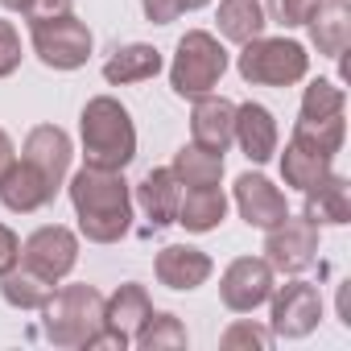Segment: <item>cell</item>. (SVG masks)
<instances>
[{"label":"cell","instance_id":"obj_1","mask_svg":"<svg viewBox=\"0 0 351 351\" xmlns=\"http://www.w3.org/2000/svg\"><path fill=\"white\" fill-rule=\"evenodd\" d=\"M71 203L79 215V232L91 244H116L132 228V191L124 182V169L83 165L71 178Z\"/></svg>","mask_w":351,"mask_h":351},{"label":"cell","instance_id":"obj_2","mask_svg":"<svg viewBox=\"0 0 351 351\" xmlns=\"http://www.w3.org/2000/svg\"><path fill=\"white\" fill-rule=\"evenodd\" d=\"M79 136H83V157L87 165L99 169H124L136 157V128L132 116L120 99L112 95H95L87 99L83 116H79Z\"/></svg>","mask_w":351,"mask_h":351},{"label":"cell","instance_id":"obj_3","mask_svg":"<svg viewBox=\"0 0 351 351\" xmlns=\"http://www.w3.org/2000/svg\"><path fill=\"white\" fill-rule=\"evenodd\" d=\"M42 330L54 347H91L104 330V293L95 285H62L42 306Z\"/></svg>","mask_w":351,"mask_h":351},{"label":"cell","instance_id":"obj_4","mask_svg":"<svg viewBox=\"0 0 351 351\" xmlns=\"http://www.w3.org/2000/svg\"><path fill=\"white\" fill-rule=\"evenodd\" d=\"M236 71L244 83H256V87H293L306 79L310 71V54L302 42H289V38H252L240 46V58H236Z\"/></svg>","mask_w":351,"mask_h":351},{"label":"cell","instance_id":"obj_5","mask_svg":"<svg viewBox=\"0 0 351 351\" xmlns=\"http://www.w3.org/2000/svg\"><path fill=\"white\" fill-rule=\"evenodd\" d=\"M223 71H228V50H223V42H219L215 34H207V29H191V34L178 42V50H173L169 87L178 91L182 99H199V95H207V91L219 87Z\"/></svg>","mask_w":351,"mask_h":351},{"label":"cell","instance_id":"obj_6","mask_svg":"<svg viewBox=\"0 0 351 351\" xmlns=\"http://www.w3.org/2000/svg\"><path fill=\"white\" fill-rule=\"evenodd\" d=\"M29 38H34L38 58L50 71H79L91 58V29L75 13H58V17L29 21Z\"/></svg>","mask_w":351,"mask_h":351},{"label":"cell","instance_id":"obj_7","mask_svg":"<svg viewBox=\"0 0 351 351\" xmlns=\"http://www.w3.org/2000/svg\"><path fill=\"white\" fill-rule=\"evenodd\" d=\"M314 256H318V223H310L306 215L302 219L285 215L277 228H269V236H265V261L273 265V273L298 277V273H306L314 265Z\"/></svg>","mask_w":351,"mask_h":351},{"label":"cell","instance_id":"obj_8","mask_svg":"<svg viewBox=\"0 0 351 351\" xmlns=\"http://www.w3.org/2000/svg\"><path fill=\"white\" fill-rule=\"evenodd\" d=\"M17 265L34 269L38 277H46V281L58 285V281L79 265V240H75V232L62 228V223L38 228V232L21 244V261H17Z\"/></svg>","mask_w":351,"mask_h":351},{"label":"cell","instance_id":"obj_9","mask_svg":"<svg viewBox=\"0 0 351 351\" xmlns=\"http://www.w3.org/2000/svg\"><path fill=\"white\" fill-rule=\"evenodd\" d=\"M273 293V265L265 256H240L219 277V298L232 314H252Z\"/></svg>","mask_w":351,"mask_h":351},{"label":"cell","instance_id":"obj_10","mask_svg":"<svg viewBox=\"0 0 351 351\" xmlns=\"http://www.w3.org/2000/svg\"><path fill=\"white\" fill-rule=\"evenodd\" d=\"M273 335L281 339H306L322 318V298L310 281H285L273 285Z\"/></svg>","mask_w":351,"mask_h":351},{"label":"cell","instance_id":"obj_11","mask_svg":"<svg viewBox=\"0 0 351 351\" xmlns=\"http://www.w3.org/2000/svg\"><path fill=\"white\" fill-rule=\"evenodd\" d=\"M236 207H240L244 223L248 228H261V232L277 228L289 215L285 195L265 178V173H240V178H236Z\"/></svg>","mask_w":351,"mask_h":351},{"label":"cell","instance_id":"obj_12","mask_svg":"<svg viewBox=\"0 0 351 351\" xmlns=\"http://www.w3.org/2000/svg\"><path fill=\"white\" fill-rule=\"evenodd\" d=\"M149 314H153V302H149L145 285L128 281V285H120V289L104 302V330H108V335L116 339V347L124 351V347L136 339V330L149 322Z\"/></svg>","mask_w":351,"mask_h":351},{"label":"cell","instance_id":"obj_13","mask_svg":"<svg viewBox=\"0 0 351 351\" xmlns=\"http://www.w3.org/2000/svg\"><path fill=\"white\" fill-rule=\"evenodd\" d=\"M21 157H25L34 169L46 173L54 191H62L66 173H71V157H75V149H71V136H66L58 124H38V128L25 136Z\"/></svg>","mask_w":351,"mask_h":351},{"label":"cell","instance_id":"obj_14","mask_svg":"<svg viewBox=\"0 0 351 351\" xmlns=\"http://www.w3.org/2000/svg\"><path fill=\"white\" fill-rule=\"evenodd\" d=\"M54 195H58V191L50 186V178H46L42 169H34L25 157L13 161L5 173H0V203H5L9 211H17V215L42 211Z\"/></svg>","mask_w":351,"mask_h":351},{"label":"cell","instance_id":"obj_15","mask_svg":"<svg viewBox=\"0 0 351 351\" xmlns=\"http://www.w3.org/2000/svg\"><path fill=\"white\" fill-rule=\"evenodd\" d=\"M191 132L195 145L211 149V153H228V145L236 141V104L223 95H199L195 112H191Z\"/></svg>","mask_w":351,"mask_h":351},{"label":"cell","instance_id":"obj_16","mask_svg":"<svg viewBox=\"0 0 351 351\" xmlns=\"http://www.w3.org/2000/svg\"><path fill=\"white\" fill-rule=\"evenodd\" d=\"M211 256L195 244H165L153 261V273L165 289H199L211 277Z\"/></svg>","mask_w":351,"mask_h":351},{"label":"cell","instance_id":"obj_17","mask_svg":"<svg viewBox=\"0 0 351 351\" xmlns=\"http://www.w3.org/2000/svg\"><path fill=\"white\" fill-rule=\"evenodd\" d=\"M330 157H335V153H326L318 141L293 132L289 145H285V153H281V178H285V186L310 191L314 182H322L326 173H330Z\"/></svg>","mask_w":351,"mask_h":351},{"label":"cell","instance_id":"obj_18","mask_svg":"<svg viewBox=\"0 0 351 351\" xmlns=\"http://www.w3.org/2000/svg\"><path fill=\"white\" fill-rule=\"evenodd\" d=\"M277 141H281V132H277V120L269 108H261V104L236 108V145L244 149V157L252 165H265L277 153Z\"/></svg>","mask_w":351,"mask_h":351},{"label":"cell","instance_id":"obj_19","mask_svg":"<svg viewBox=\"0 0 351 351\" xmlns=\"http://www.w3.org/2000/svg\"><path fill=\"white\" fill-rule=\"evenodd\" d=\"M178 199H182V182L173 178V169L161 165V169H149L141 186H136V207L145 211V219L153 228H169L173 215H178Z\"/></svg>","mask_w":351,"mask_h":351},{"label":"cell","instance_id":"obj_20","mask_svg":"<svg viewBox=\"0 0 351 351\" xmlns=\"http://www.w3.org/2000/svg\"><path fill=\"white\" fill-rule=\"evenodd\" d=\"M310 42L318 46V54L339 58L347 54L351 42V13H347V0H318V9L310 13Z\"/></svg>","mask_w":351,"mask_h":351},{"label":"cell","instance_id":"obj_21","mask_svg":"<svg viewBox=\"0 0 351 351\" xmlns=\"http://www.w3.org/2000/svg\"><path fill=\"white\" fill-rule=\"evenodd\" d=\"M306 195V219L318 228H343L351 219V186L339 173H326L322 182H314Z\"/></svg>","mask_w":351,"mask_h":351},{"label":"cell","instance_id":"obj_22","mask_svg":"<svg viewBox=\"0 0 351 351\" xmlns=\"http://www.w3.org/2000/svg\"><path fill=\"white\" fill-rule=\"evenodd\" d=\"M223 215H228V195L219 186H182L173 223H182L186 232L203 236V232H215L223 223Z\"/></svg>","mask_w":351,"mask_h":351},{"label":"cell","instance_id":"obj_23","mask_svg":"<svg viewBox=\"0 0 351 351\" xmlns=\"http://www.w3.org/2000/svg\"><path fill=\"white\" fill-rule=\"evenodd\" d=\"M161 75V50L145 46V42H132V46H120L108 62H104V79L112 87H128V83H145Z\"/></svg>","mask_w":351,"mask_h":351},{"label":"cell","instance_id":"obj_24","mask_svg":"<svg viewBox=\"0 0 351 351\" xmlns=\"http://www.w3.org/2000/svg\"><path fill=\"white\" fill-rule=\"evenodd\" d=\"M215 21H219V38H223V42H236V46L261 38L265 25H269L261 0H219Z\"/></svg>","mask_w":351,"mask_h":351},{"label":"cell","instance_id":"obj_25","mask_svg":"<svg viewBox=\"0 0 351 351\" xmlns=\"http://www.w3.org/2000/svg\"><path fill=\"white\" fill-rule=\"evenodd\" d=\"M173 178H178L182 186H219L223 178V153H211L203 145H182L178 153H173Z\"/></svg>","mask_w":351,"mask_h":351},{"label":"cell","instance_id":"obj_26","mask_svg":"<svg viewBox=\"0 0 351 351\" xmlns=\"http://www.w3.org/2000/svg\"><path fill=\"white\" fill-rule=\"evenodd\" d=\"M50 293H54V281L38 277L25 265H13L9 273H0V298L17 310H42L50 302Z\"/></svg>","mask_w":351,"mask_h":351},{"label":"cell","instance_id":"obj_27","mask_svg":"<svg viewBox=\"0 0 351 351\" xmlns=\"http://www.w3.org/2000/svg\"><path fill=\"white\" fill-rule=\"evenodd\" d=\"M141 351H161V347H186V326L173 318V314H149V322L136 330L132 339Z\"/></svg>","mask_w":351,"mask_h":351},{"label":"cell","instance_id":"obj_28","mask_svg":"<svg viewBox=\"0 0 351 351\" xmlns=\"http://www.w3.org/2000/svg\"><path fill=\"white\" fill-rule=\"evenodd\" d=\"M347 108V95L339 83L330 79H314L302 95V120H326V116H343Z\"/></svg>","mask_w":351,"mask_h":351},{"label":"cell","instance_id":"obj_29","mask_svg":"<svg viewBox=\"0 0 351 351\" xmlns=\"http://www.w3.org/2000/svg\"><path fill=\"white\" fill-rule=\"evenodd\" d=\"M314 9H318V0H265V17L273 25H285V29L306 25Z\"/></svg>","mask_w":351,"mask_h":351},{"label":"cell","instance_id":"obj_30","mask_svg":"<svg viewBox=\"0 0 351 351\" xmlns=\"http://www.w3.org/2000/svg\"><path fill=\"white\" fill-rule=\"evenodd\" d=\"M293 132H302V136L318 141L326 153H339V145H343V116H326V120H298V124H293Z\"/></svg>","mask_w":351,"mask_h":351},{"label":"cell","instance_id":"obj_31","mask_svg":"<svg viewBox=\"0 0 351 351\" xmlns=\"http://www.w3.org/2000/svg\"><path fill=\"white\" fill-rule=\"evenodd\" d=\"M228 351H236V347H269L273 343V330H265V326H256V322H248V318H240V322H232L228 330H223V339H219Z\"/></svg>","mask_w":351,"mask_h":351},{"label":"cell","instance_id":"obj_32","mask_svg":"<svg viewBox=\"0 0 351 351\" xmlns=\"http://www.w3.org/2000/svg\"><path fill=\"white\" fill-rule=\"evenodd\" d=\"M21 66V34L13 21H0V79H9Z\"/></svg>","mask_w":351,"mask_h":351},{"label":"cell","instance_id":"obj_33","mask_svg":"<svg viewBox=\"0 0 351 351\" xmlns=\"http://www.w3.org/2000/svg\"><path fill=\"white\" fill-rule=\"evenodd\" d=\"M5 9L38 21V17H58V13H71V0H0Z\"/></svg>","mask_w":351,"mask_h":351},{"label":"cell","instance_id":"obj_34","mask_svg":"<svg viewBox=\"0 0 351 351\" xmlns=\"http://www.w3.org/2000/svg\"><path fill=\"white\" fill-rule=\"evenodd\" d=\"M141 9L153 25H169V21H178L186 9H182V0H141Z\"/></svg>","mask_w":351,"mask_h":351},{"label":"cell","instance_id":"obj_35","mask_svg":"<svg viewBox=\"0 0 351 351\" xmlns=\"http://www.w3.org/2000/svg\"><path fill=\"white\" fill-rule=\"evenodd\" d=\"M17 261H21V240H17V232L0 223V273H9Z\"/></svg>","mask_w":351,"mask_h":351},{"label":"cell","instance_id":"obj_36","mask_svg":"<svg viewBox=\"0 0 351 351\" xmlns=\"http://www.w3.org/2000/svg\"><path fill=\"white\" fill-rule=\"evenodd\" d=\"M17 161V149H13V136L5 132V128H0V173H5L9 165Z\"/></svg>","mask_w":351,"mask_h":351},{"label":"cell","instance_id":"obj_37","mask_svg":"<svg viewBox=\"0 0 351 351\" xmlns=\"http://www.w3.org/2000/svg\"><path fill=\"white\" fill-rule=\"evenodd\" d=\"M203 5H211V0H182V9H186V13H195V9H203Z\"/></svg>","mask_w":351,"mask_h":351}]
</instances>
